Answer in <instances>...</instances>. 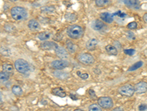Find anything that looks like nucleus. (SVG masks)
Listing matches in <instances>:
<instances>
[{
	"label": "nucleus",
	"mask_w": 147,
	"mask_h": 111,
	"mask_svg": "<svg viewBox=\"0 0 147 111\" xmlns=\"http://www.w3.org/2000/svg\"><path fill=\"white\" fill-rule=\"evenodd\" d=\"M11 17L16 21H23L27 18L28 13L27 10L22 7H13L10 11Z\"/></svg>",
	"instance_id": "obj_1"
},
{
	"label": "nucleus",
	"mask_w": 147,
	"mask_h": 111,
	"mask_svg": "<svg viewBox=\"0 0 147 111\" xmlns=\"http://www.w3.org/2000/svg\"><path fill=\"white\" fill-rule=\"evenodd\" d=\"M84 31L83 27L77 25H72L68 27L67 29V34L70 38L74 39H80L83 36Z\"/></svg>",
	"instance_id": "obj_2"
},
{
	"label": "nucleus",
	"mask_w": 147,
	"mask_h": 111,
	"mask_svg": "<svg viewBox=\"0 0 147 111\" xmlns=\"http://www.w3.org/2000/svg\"><path fill=\"white\" fill-rule=\"evenodd\" d=\"M15 68L16 70L22 74H28L30 72V66L29 63L24 59L19 58L15 62Z\"/></svg>",
	"instance_id": "obj_3"
},
{
	"label": "nucleus",
	"mask_w": 147,
	"mask_h": 111,
	"mask_svg": "<svg viewBox=\"0 0 147 111\" xmlns=\"http://www.w3.org/2000/svg\"><path fill=\"white\" fill-rule=\"evenodd\" d=\"M98 104L104 109H110L113 108V102L109 96H102L98 98Z\"/></svg>",
	"instance_id": "obj_4"
},
{
	"label": "nucleus",
	"mask_w": 147,
	"mask_h": 111,
	"mask_svg": "<svg viewBox=\"0 0 147 111\" xmlns=\"http://www.w3.org/2000/svg\"><path fill=\"white\" fill-rule=\"evenodd\" d=\"M118 92H119V93L121 94L122 96H127V97H131L134 95L135 89H134V87H133V85H131V84H127L121 86V88H119V89H118Z\"/></svg>",
	"instance_id": "obj_5"
},
{
	"label": "nucleus",
	"mask_w": 147,
	"mask_h": 111,
	"mask_svg": "<svg viewBox=\"0 0 147 111\" xmlns=\"http://www.w3.org/2000/svg\"><path fill=\"white\" fill-rule=\"evenodd\" d=\"M78 61L80 63H82V64H85V65H90V64H92L94 63L95 59H94L92 55H91L90 53H81V54L79 55Z\"/></svg>",
	"instance_id": "obj_6"
},
{
	"label": "nucleus",
	"mask_w": 147,
	"mask_h": 111,
	"mask_svg": "<svg viewBox=\"0 0 147 111\" xmlns=\"http://www.w3.org/2000/svg\"><path fill=\"white\" fill-rule=\"evenodd\" d=\"M51 66L57 70H62L63 69L68 67V62L64 59L54 60L51 63Z\"/></svg>",
	"instance_id": "obj_7"
},
{
	"label": "nucleus",
	"mask_w": 147,
	"mask_h": 111,
	"mask_svg": "<svg viewBox=\"0 0 147 111\" xmlns=\"http://www.w3.org/2000/svg\"><path fill=\"white\" fill-rule=\"evenodd\" d=\"M120 1L131 9L138 10L140 7V2L139 0H120Z\"/></svg>",
	"instance_id": "obj_8"
},
{
	"label": "nucleus",
	"mask_w": 147,
	"mask_h": 111,
	"mask_svg": "<svg viewBox=\"0 0 147 111\" xmlns=\"http://www.w3.org/2000/svg\"><path fill=\"white\" fill-rule=\"evenodd\" d=\"M135 93H137L138 94L146 93L147 91V82H140L137 83L134 87Z\"/></svg>",
	"instance_id": "obj_9"
},
{
	"label": "nucleus",
	"mask_w": 147,
	"mask_h": 111,
	"mask_svg": "<svg viewBox=\"0 0 147 111\" xmlns=\"http://www.w3.org/2000/svg\"><path fill=\"white\" fill-rule=\"evenodd\" d=\"M58 45L53 42H49V41H43L40 45V47L44 51H51V50H55L58 47Z\"/></svg>",
	"instance_id": "obj_10"
},
{
	"label": "nucleus",
	"mask_w": 147,
	"mask_h": 111,
	"mask_svg": "<svg viewBox=\"0 0 147 111\" xmlns=\"http://www.w3.org/2000/svg\"><path fill=\"white\" fill-rule=\"evenodd\" d=\"M55 53L57 54L59 58H60L61 59H66L68 57V53L67 52L66 50H65L63 47H60V46H58L57 48L55 50Z\"/></svg>",
	"instance_id": "obj_11"
},
{
	"label": "nucleus",
	"mask_w": 147,
	"mask_h": 111,
	"mask_svg": "<svg viewBox=\"0 0 147 111\" xmlns=\"http://www.w3.org/2000/svg\"><path fill=\"white\" fill-rule=\"evenodd\" d=\"M105 25L102 21L99 20V19H96V20L93 21L91 23V27L95 31H101L104 27Z\"/></svg>",
	"instance_id": "obj_12"
},
{
	"label": "nucleus",
	"mask_w": 147,
	"mask_h": 111,
	"mask_svg": "<svg viewBox=\"0 0 147 111\" xmlns=\"http://www.w3.org/2000/svg\"><path fill=\"white\" fill-rule=\"evenodd\" d=\"M98 43H99V41L97 40L96 39L92 38L87 42L86 45L85 46H86V48L88 50H89V51H93V50L95 49L97 45H98Z\"/></svg>",
	"instance_id": "obj_13"
},
{
	"label": "nucleus",
	"mask_w": 147,
	"mask_h": 111,
	"mask_svg": "<svg viewBox=\"0 0 147 111\" xmlns=\"http://www.w3.org/2000/svg\"><path fill=\"white\" fill-rule=\"evenodd\" d=\"M100 18L103 22H106V23H112L113 22V17L112 14L107 13V12L100 13Z\"/></svg>",
	"instance_id": "obj_14"
},
{
	"label": "nucleus",
	"mask_w": 147,
	"mask_h": 111,
	"mask_svg": "<svg viewBox=\"0 0 147 111\" xmlns=\"http://www.w3.org/2000/svg\"><path fill=\"white\" fill-rule=\"evenodd\" d=\"M28 27L30 31H39L41 27H40V24L38 23V21L35 20V19H31L28 22Z\"/></svg>",
	"instance_id": "obj_15"
},
{
	"label": "nucleus",
	"mask_w": 147,
	"mask_h": 111,
	"mask_svg": "<svg viewBox=\"0 0 147 111\" xmlns=\"http://www.w3.org/2000/svg\"><path fill=\"white\" fill-rule=\"evenodd\" d=\"M52 93L54 96H58L61 97V98H64V97L66 96V93L65 92L64 90L62 89L61 88H55L54 89H52Z\"/></svg>",
	"instance_id": "obj_16"
},
{
	"label": "nucleus",
	"mask_w": 147,
	"mask_h": 111,
	"mask_svg": "<svg viewBox=\"0 0 147 111\" xmlns=\"http://www.w3.org/2000/svg\"><path fill=\"white\" fill-rule=\"evenodd\" d=\"M105 50L107 51V53L109 55L111 56H117L118 54V50L116 47L111 45H108L105 47Z\"/></svg>",
	"instance_id": "obj_17"
},
{
	"label": "nucleus",
	"mask_w": 147,
	"mask_h": 111,
	"mask_svg": "<svg viewBox=\"0 0 147 111\" xmlns=\"http://www.w3.org/2000/svg\"><path fill=\"white\" fill-rule=\"evenodd\" d=\"M51 33L49 31H43L38 33V38L41 41H46L51 37Z\"/></svg>",
	"instance_id": "obj_18"
},
{
	"label": "nucleus",
	"mask_w": 147,
	"mask_h": 111,
	"mask_svg": "<svg viewBox=\"0 0 147 111\" xmlns=\"http://www.w3.org/2000/svg\"><path fill=\"white\" fill-rule=\"evenodd\" d=\"M54 76L59 79H67V78L69 77V75L68 73H66V72H63V71L61 70H57L54 72Z\"/></svg>",
	"instance_id": "obj_19"
},
{
	"label": "nucleus",
	"mask_w": 147,
	"mask_h": 111,
	"mask_svg": "<svg viewBox=\"0 0 147 111\" xmlns=\"http://www.w3.org/2000/svg\"><path fill=\"white\" fill-rule=\"evenodd\" d=\"M66 48L68 51L71 53H75L77 50V46L71 41H67L66 42Z\"/></svg>",
	"instance_id": "obj_20"
},
{
	"label": "nucleus",
	"mask_w": 147,
	"mask_h": 111,
	"mask_svg": "<svg viewBox=\"0 0 147 111\" xmlns=\"http://www.w3.org/2000/svg\"><path fill=\"white\" fill-rule=\"evenodd\" d=\"M77 15L73 13H68L65 15V19L67 22H76L77 20Z\"/></svg>",
	"instance_id": "obj_21"
},
{
	"label": "nucleus",
	"mask_w": 147,
	"mask_h": 111,
	"mask_svg": "<svg viewBox=\"0 0 147 111\" xmlns=\"http://www.w3.org/2000/svg\"><path fill=\"white\" fill-rule=\"evenodd\" d=\"M2 69H3L4 72L8 73V74H12L13 73V67L12 64H8V63H5L2 65Z\"/></svg>",
	"instance_id": "obj_22"
},
{
	"label": "nucleus",
	"mask_w": 147,
	"mask_h": 111,
	"mask_svg": "<svg viewBox=\"0 0 147 111\" xmlns=\"http://www.w3.org/2000/svg\"><path fill=\"white\" fill-rule=\"evenodd\" d=\"M95 3L97 7H105V6H108V5H110V0H96Z\"/></svg>",
	"instance_id": "obj_23"
},
{
	"label": "nucleus",
	"mask_w": 147,
	"mask_h": 111,
	"mask_svg": "<svg viewBox=\"0 0 147 111\" xmlns=\"http://www.w3.org/2000/svg\"><path fill=\"white\" fill-rule=\"evenodd\" d=\"M12 92L14 95L17 96H22V93H23V91H22V88L18 85H14L12 88Z\"/></svg>",
	"instance_id": "obj_24"
},
{
	"label": "nucleus",
	"mask_w": 147,
	"mask_h": 111,
	"mask_svg": "<svg viewBox=\"0 0 147 111\" xmlns=\"http://www.w3.org/2000/svg\"><path fill=\"white\" fill-rule=\"evenodd\" d=\"M41 12L46 13H50L54 12L55 11V8H54V6H44V7H41Z\"/></svg>",
	"instance_id": "obj_25"
},
{
	"label": "nucleus",
	"mask_w": 147,
	"mask_h": 111,
	"mask_svg": "<svg viewBox=\"0 0 147 111\" xmlns=\"http://www.w3.org/2000/svg\"><path fill=\"white\" fill-rule=\"evenodd\" d=\"M143 64H144L143 62H141V61H139V62H136V63H135V64H133V65H132L131 67H129L128 70H129V71L136 70L139 69L140 67H141L142 66H143Z\"/></svg>",
	"instance_id": "obj_26"
},
{
	"label": "nucleus",
	"mask_w": 147,
	"mask_h": 111,
	"mask_svg": "<svg viewBox=\"0 0 147 111\" xmlns=\"http://www.w3.org/2000/svg\"><path fill=\"white\" fill-rule=\"evenodd\" d=\"M10 78V75L5 72H0V82H5L8 81Z\"/></svg>",
	"instance_id": "obj_27"
},
{
	"label": "nucleus",
	"mask_w": 147,
	"mask_h": 111,
	"mask_svg": "<svg viewBox=\"0 0 147 111\" xmlns=\"http://www.w3.org/2000/svg\"><path fill=\"white\" fill-rule=\"evenodd\" d=\"M0 53H2L3 56H10L11 55L10 50L5 47H1V48H0Z\"/></svg>",
	"instance_id": "obj_28"
},
{
	"label": "nucleus",
	"mask_w": 147,
	"mask_h": 111,
	"mask_svg": "<svg viewBox=\"0 0 147 111\" xmlns=\"http://www.w3.org/2000/svg\"><path fill=\"white\" fill-rule=\"evenodd\" d=\"M89 111H102V108L99 104H92L91 105L89 106L88 108Z\"/></svg>",
	"instance_id": "obj_29"
},
{
	"label": "nucleus",
	"mask_w": 147,
	"mask_h": 111,
	"mask_svg": "<svg viewBox=\"0 0 147 111\" xmlns=\"http://www.w3.org/2000/svg\"><path fill=\"white\" fill-rule=\"evenodd\" d=\"M5 30L7 31V33H13L14 32L15 30H16V27L13 25H10V24H7L5 26Z\"/></svg>",
	"instance_id": "obj_30"
},
{
	"label": "nucleus",
	"mask_w": 147,
	"mask_h": 111,
	"mask_svg": "<svg viewBox=\"0 0 147 111\" xmlns=\"http://www.w3.org/2000/svg\"><path fill=\"white\" fill-rule=\"evenodd\" d=\"M137 27H138V24L135 22H132L127 25V28H129V30L136 29Z\"/></svg>",
	"instance_id": "obj_31"
},
{
	"label": "nucleus",
	"mask_w": 147,
	"mask_h": 111,
	"mask_svg": "<svg viewBox=\"0 0 147 111\" xmlns=\"http://www.w3.org/2000/svg\"><path fill=\"white\" fill-rule=\"evenodd\" d=\"M77 74L79 76V77H80L82 79H87V78L89 77V76H88V73H81L80 71H77Z\"/></svg>",
	"instance_id": "obj_32"
},
{
	"label": "nucleus",
	"mask_w": 147,
	"mask_h": 111,
	"mask_svg": "<svg viewBox=\"0 0 147 111\" xmlns=\"http://www.w3.org/2000/svg\"><path fill=\"white\" fill-rule=\"evenodd\" d=\"M88 92H89V95H90V96H91V98L92 99H93V100H96L97 96L95 93V91L93 90L90 89Z\"/></svg>",
	"instance_id": "obj_33"
},
{
	"label": "nucleus",
	"mask_w": 147,
	"mask_h": 111,
	"mask_svg": "<svg viewBox=\"0 0 147 111\" xmlns=\"http://www.w3.org/2000/svg\"><path fill=\"white\" fill-rule=\"evenodd\" d=\"M113 17H115V16H118V17H121V18H124V17H127V14L124 13H122L121 11H118L116 13H114L113 14H112Z\"/></svg>",
	"instance_id": "obj_34"
},
{
	"label": "nucleus",
	"mask_w": 147,
	"mask_h": 111,
	"mask_svg": "<svg viewBox=\"0 0 147 111\" xmlns=\"http://www.w3.org/2000/svg\"><path fill=\"white\" fill-rule=\"evenodd\" d=\"M124 53L128 56H133L135 53V51L134 49H126L124 50Z\"/></svg>",
	"instance_id": "obj_35"
},
{
	"label": "nucleus",
	"mask_w": 147,
	"mask_h": 111,
	"mask_svg": "<svg viewBox=\"0 0 147 111\" xmlns=\"http://www.w3.org/2000/svg\"><path fill=\"white\" fill-rule=\"evenodd\" d=\"M138 110L140 111H147V104H140V105L138 107Z\"/></svg>",
	"instance_id": "obj_36"
},
{
	"label": "nucleus",
	"mask_w": 147,
	"mask_h": 111,
	"mask_svg": "<svg viewBox=\"0 0 147 111\" xmlns=\"http://www.w3.org/2000/svg\"><path fill=\"white\" fill-rule=\"evenodd\" d=\"M128 38L130 39H135V35L133 32H128Z\"/></svg>",
	"instance_id": "obj_37"
},
{
	"label": "nucleus",
	"mask_w": 147,
	"mask_h": 111,
	"mask_svg": "<svg viewBox=\"0 0 147 111\" xmlns=\"http://www.w3.org/2000/svg\"><path fill=\"white\" fill-rule=\"evenodd\" d=\"M112 111H124V109L121 107H117L115 109H113Z\"/></svg>",
	"instance_id": "obj_38"
},
{
	"label": "nucleus",
	"mask_w": 147,
	"mask_h": 111,
	"mask_svg": "<svg viewBox=\"0 0 147 111\" xmlns=\"http://www.w3.org/2000/svg\"><path fill=\"white\" fill-rule=\"evenodd\" d=\"M143 19H144V21L146 22V23H147V13H145V14L144 15V17H143Z\"/></svg>",
	"instance_id": "obj_39"
},
{
	"label": "nucleus",
	"mask_w": 147,
	"mask_h": 111,
	"mask_svg": "<svg viewBox=\"0 0 147 111\" xmlns=\"http://www.w3.org/2000/svg\"><path fill=\"white\" fill-rule=\"evenodd\" d=\"M74 111H84L83 109H79V108H78V109H75Z\"/></svg>",
	"instance_id": "obj_40"
},
{
	"label": "nucleus",
	"mask_w": 147,
	"mask_h": 111,
	"mask_svg": "<svg viewBox=\"0 0 147 111\" xmlns=\"http://www.w3.org/2000/svg\"><path fill=\"white\" fill-rule=\"evenodd\" d=\"M2 93L0 92V101H2Z\"/></svg>",
	"instance_id": "obj_41"
},
{
	"label": "nucleus",
	"mask_w": 147,
	"mask_h": 111,
	"mask_svg": "<svg viewBox=\"0 0 147 111\" xmlns=\"http://www.w3.org/2000/svg\"><path fill=\"white\" fill-rule=\"evenodd\" d=\"M9 1L11 2H16V1H18V0H9Z\"/></svg>",
	"instance_id": "obj_42"
}]
</instances>
